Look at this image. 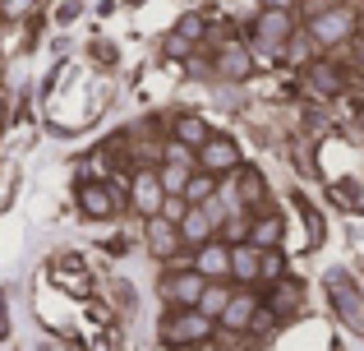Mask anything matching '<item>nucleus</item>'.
I'll return each instance as SVG.
<instances>
[{"label":"nucleus","mask_w":364,"mask_h":351,"mask_svg":"<svg viewBox=\"0 0 364 351\" xmlns=\"http://www.w3.org/2000/svg\"><path fill=\"white\" fill-rule=\"evenodd\" d=\"M328 296H332V305H337L341 324L355 328V333H364V296H360V287L346 278V273H332V278H328Z\"/></svg>","instance_id":"1"},{"label":"nucleus","mask_w":364,"mask_h":351,"mask_svg":"<svg viewBox=\"0 0 364 351\" xmlns=\"http://www.w3.org/2000/svg\"><path fill=\"white\" fill-rule=\"evenodd\" d=\"M198 167H203V172H213V176L235 172V167H240V148H235L226 135L203 139V144H198Z\"/></svg>","instance_id":"2"},{"label":"nucleus","mask_w":364,"mask_h":351,"mask_svg":"<svg viewBox=\"0 0 364 351\" xmlns=\"http://www.w3.org/2000/svg\"><path fill=\"white\" fill-rule=\"evenodd\" d=\"M79 204H83L88 217H111V213H116V189L97 185V180H83V185H79Z\"/></svg>","instance_id":"3"},{"label":"nucleus","mask_w":364,"mask_h":351,"mask_svg":"<svg viewBox=\"0 0 364 351\" xmlns=\"http://www.w3.org/2000/svg\"><path fill=\"white\" fill-rule=\"evenodd\" d=\"M208 315H176L166 319V328H161V337L166 342H198V337H208Z\"/></svg>","instance_id":"4"},{"label":"nucleus","mask_w":364,"mask_h":351,"mask_svg":"<svg viewBox=\"0 0 364 351\" xmlns=\"http://www.w3.org/2000/svg\"><path fill=\"white\" fill-rule=\"evenodd\" d=\"M291 28H295L291 9H277V5L254 19V37H263V42H282V37H291Z\"/></svg>","instance_id":"5"},{"label":"nucleus","mask_w":364,"mask_h":351,"mask_svg":"<svg viewBox=\"0 0 364 351\" xmlns=\"http://www.w3.org/2000/svg\"><path fill=\"white\" fill-rule=\"evenodd\" d=\"M355 28V14L350 9H332V14H314V37L318 42H341V37Z\"/></svg>","instance_id":"6"},{"label":"nucleus","mask_w":364,"mask_h":351,"mask_svg":"<svg viewBox=\"0 0 364 351\" xmlns=\"http://www.w3.org/2000/svg\"><path fill=\"white\" fill-rule=\"evenodd\" d=\"M304 88L323 93V98H332V93L346 88V74L337 70V65H309V74H304Z\"/></svg>","instance_id":"7"},{"label":"nucleus","mask_w":364,"mask_h":351,"mask_svg":"<svg viewBox=\"0 0 364 351\" xmlns=\"http://www.w3.org/2000/svg\"><path fill=\"white\" fill-rule=\"evenodd\" d=\"M134 208H139L143 217H157L161 213V185L152 176H139V180H134Z\"/></svg>","instance_id":"8"},{"label":"nucleus","mask_w":364,"mask_h":351,"mask_svg":"<svg viewBox=\"0 0 364 351\" xmlns=\"http://www.w3.org/2000/svg\"><path fill=\"white\" fill-rule=\"evenodd\" d=\"M217 74H222V79H245V74H254V56L240 51V46H231V51L217 56Z\"/></svg>","instance_id":"9"},{"label":"nucleus","mask_w":364,"mask_h":351,"mask_svg":"<svg viewBox=\"0 0 364 351\" xmlns=\"http://www.w3.org/2000/svg\"><path fill=\"white\" fill-rule=\"evenodd\" d=\"M254 296H235V300H226V310H222V324L226 328H235V333H240V328H249L254 324Z\"/></svg>","instance_id":"10"},{"label":"nucleus","mask_w":364,"mask_h":351,"mask_svg":"<svg viewBox=\"0 0 364 351\" xmlns=\"http://www.w3.org/2000/svg\"><path fill=\"white\" fill-rule=\"evenodd\" d=\"M176 245H180V236L171 231V222H152V241H148V250L157 254V259H171V254H176Z\"/></svg>","instance_id":"11"},{"label":"nucleus","mask_w":364,"mask_h":351,"mask_svg":"<svg viewBox=\"0 0 364 351\" xmlns=\"http://www.w3.org/2000/svg\"><path fill=\"white\" fill-rule=\"evenodd\" d=\"M254 273H258V254L249 250V245H235V254H231V278L254 282Z\"/></svg>","instance_id":"12"},{"label":"nucleus","mask_w":364,"mask_h":351,"mask_svg":"<svg viewBox=\"0 0 364 351\" xmlns=\"http://www.w3.org/2000/svg\"><path fill=\"white\" fill-rule=\"evenodd\" d=\"M180 226H185V241L189 245H203L208 231H213V217H208V213H185V217H180Z\"/></svg>","instance_id":"13"},{"label":"nucleus","mask_w":364,"mask_h":351,"mask_svg":"<svg viewBox=\"0 0 364 351\" xmlns=\"http://www.w3.org/2000/svg\"><path fill=\"white\" fill-rule=\"evenodd\" d=\"M198 268L222 278V273H231V254H226L222 245H203V254H198Z\"/></svg>","instance_id":"14"},{"label":"nucleus","mask_w":364,"mask_h":351,"mask_svg":"<svg viewBox=\"0 0 364 351\" xmlns=\"http://www.w3.org/2000/svg\"><path fill=\"white\" fill-rule=\"evenodd\" d=\"M166 296L171 300H198V296H203V278L189 273V278H180V282H166Z\"/></svg>","instance_id":"15"},{"label":"nucleus","mask_w":364,"mask_h":351,"mask_svg":"<svg viewBox=\"0 0 364 351\" xmlns=\"http://www.w3.org/2000/svg\"><path fill=\"white\" fill-rule=\"evenodd\" d=\"M176 139H180V144H203V139H208V130H203V120H198V116H185V120H180V125H176Z\"/></svg>","instance_id":"16"},{"label":"nucleus","mask_w":364,"mask_h":351,"mask_svg":"<svg viewBox=\"0 0 364 351\" xmlns=\"http://www.w3.org/2000/svg\"><path fill=\"white\" fill-rule=\"evenodd\" d=\"M254 241L258 245H277L282 241V217H263V222L254 226Z\"/></svg>","instance_id":"17"},{"label":"nucleus","mask_w":364,"mask_h":351,"mask_svg":"<svg viewBox=\"0 0 364 351\" xmlns=\"http://www.w3.org/2000/svg\"><path fill=\"white\" fill-rule=\"evenodd\" d=\"M176 37L198 42V37H203V19H198V14H185V19H180V28H176Z\"/></svg>","instance_id":"18"},{"label":"nucleus","mask_w":364,"mask_h":351,"mask_svg":"<svg viewBox=\"0 0 364 351\" xmlns=\"http://www.w3.org/2000/svg\"><path fill=\"white\" fill-rule=\"evenodd\" d=\"M185 194H189V199H208V194H213V172H208V176H194V180L185 185Z\"/></svg>","instance_id":"19"},{"label":"nucleus","mask_w":364,"mask_h":351,"mask_svg":"<svg viewBox=\"0 0 364 351\" xmlns=\"http://www.w3.org/2000/svg\"><path fill=\"white\" fill-rule=\"evenodd\" d=\"M258 194H263V176H258V172H245V199L254 204Z\"/></svg>","instance_id":"20"},{"label":"nucleus","mask_w":364,"mask_h":351,"mask_svg":"<svg viewBox=\"0 0 364 351\" xmlns=\"http://www.w3.org/2000/svg\"><path fill=\"white\" fill-rule=\"evenodd\" d=\"M37 0H0V14H9V19H18L23 9H33Z\"/></svg>","instance_id":"21"},{"label":"nucleus","mask_w":364,"mask_h":351,"mask_svg":"<svg viewBox=\"0 0 364 351\" xmlns=\"http://www.w3.org/2000/svg\"><path fill=\"white\" fill-rule=\"evenodd\" d=\"M161 213H166V222H180V217H185V199H166Z\"/></svg>","instance_id":"22"},{"label":"nucleus","mask_w":364,"mask_h":351,"mask_svg":"<svg viewBox=\"0 0 364 351\" xmlns=\"http://www.w3.org/2000/svg\"><path fill=\"white\" fill-rule=\"evenodd\" d=\"M55 19H60V23H70V19H79V0H65V5L55 9Z\"/></svg>","instance_id":"23"},{"label":"nucleus","mask_w":364,"mask_h":351,"mask_svg":"<svg viewBox=\"0 0 364 351\" xmlns=\"http://www.w3.org/2000/svg\"><path fill=\"white\" fill-rule=\"evenodd\" d=\"M263 278H282V259H277V254L263 259Z\"/></svg>","instance_id":"24"},{"label":"nucleus","mask_w":364,"mask_h":351,"mask_svg":"<svg viewBox=\"0 0 364 351\" xmlns=\"http://www.w3.org/2000/svg\"><path fill=\"white\" fill-rule=\"evenodd\" d=\"M272 5H277V9H286V0H272Z\"/></svg>","instance_id":"25"},{"label":"nucleus","mask_w":364,"mask_h":351,"mask_svg":"<svg viewBox=\"0 0 364 351\" xmlns=\"http://www.w3.org/2000/svg\"><path fill=\"white\" fill-rule=\"evenodd\" d=\"M360 65H364V51H360Z\"/></svg>","instance_id":"26"}]
</instances>
